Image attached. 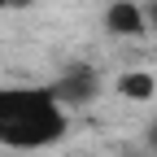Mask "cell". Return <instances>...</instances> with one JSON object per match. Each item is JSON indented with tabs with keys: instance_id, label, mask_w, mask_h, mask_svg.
Listing matches in <instances>:
<instances>
[{
	"instance_id": "5",
	"label": "cell",
	"mask_w": 157,
	"mask_h": 157,
	"mask_svg": "<svg viewBox=\"0 0 157 157\" xmlns=\"http://www.w3.org/2000/svg\"><path fill=\"white\" fill-rule=\"evenodd\" d=\"M35 0H0V9H31Z\"/></svg>"
},
{
	"instance_id": "6",
	"label": "cell",
	"mask_w": 157,
	"mask_h": 157,
	"mask_svg": "<svg viewBox=\"0 0 157 157\" xmlns=\"http://www.w3.org/2000/svg\"><path fill=\"white\" fill-rule=\"evenodd\" d=\"M148 31L157 35V0H153V5H148Z\"/></svg>"
},
{
	"instance_id": "4",
	"label": "cell",
	"mask_w": 157,
	"mask_h": 157,
	"mask_svg": "<svg viewBox=\"0 0 157 157\" xmlns=\"http://www.w3.org/2000/svg\"><path fill=\"white\" fill-rule=\"evenodd\" d=\"M118 96L131 101V105H144V101L157 96V78L148 70H127V74H118Z\"/></svg>"
},
{
	"instance_id": "1",
	"label": "cell",
	"mask_w": 157,
	"mask_h": 157,
	"mask_svg": "<svg viewBox=\"0 0 157 157\" xmlns=\"http://www.w3.org/2000/svg\"><path fill=\"white\" fill-rule=\"evenodd\" d=\"M70 131L66 105L57 101L52 83L48 87H0V144L31 153V148H48Z\"/></svg>"
},
{
	"instance_id": "3",
	"label": "cell",
	"mask_w": 157,
	"mask_h": 157,
	"mask_svg": "<svg viewBox=\"0 0 157 157\" xmlns=\"http://www.w3.org/2000/svg\"><path fill=\"white\" fill-rule=\"evenodd\" d=\"M105 31L118 35V39H135L148 31V9L135 5V0H113L105 9Z\"/></svg>"
},
{
	"instance_id": "2",
	"label": "cell",
	"mask_w": 157,
	"mask_h": 157,
	"mask_svg": "<svg viewBox=\"0 0 157 157\" xmlns=\"http://www.w3.org/2000/svg\"><path fill=\"white\" fill-rule=\"evenodd\" d=\"M52 92H57V101H61L66 109H83V105L96 101L101 78H96V70H87V66H74V70H66V74L52 83Z\"/></svg>"
}]
</instances>
